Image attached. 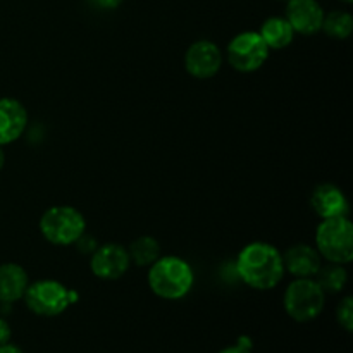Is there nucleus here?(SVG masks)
Masks as SVG:
<instances>
[{
    "label": "nucleus",
    "mask_w": 353,
    "mask_h": 353,
    "mask_svg": "<svg viewBox=\"0 0 353 353\" xmlns=\"http://www.w3.org/2000/svg\"><path fill=\"white\" fill-rule=\"evenodd\" d=\"M317 285L324 290V293H340L348 283V272L343 264H334L327 262L326 265H321L316 278Z\"/></svg>",
    "instance_id": "nucleus-17"
},
{
    "label": "nucleus",
    "mask_w": 353,
    "mask_h": 353,
    "mask_svg": "<svg viewBox=\"0 0 353 353\" xmlns=\"http://www.w3.org/2000/svg\"><path fill=\"white\" fill-rule=\"evenodd\" d=\"M324 9L317 0H288L285 17L299 34H316L323 28Z\"/></svg>",
    "instance_id": "nucleus-10"
},
{
    "label": "nucleus",
    "mask_w": 353,
    "mask_h": 353,
    "mask_svg": "<svg viewBox=\"0 0 353 353\" xmlns=\"http://www.w3.org/2000/svg\"><path fill=\"white\" fill-rule=\"evenodd\" d=\"M3 164H6V154H3L2 147H0V171H2Z\"/></svg>",
    "instance_id": "nucleus-25"
},
{
    "label": "nucleus",
    "mask_w": 353,
    "mask_h": 353,
    "mask_svg": "<svg viewBox=\"0 0 353 353\" xmlns=\"http://www.w3.org/2000/svg\"><path fill=\"white\" fill-rule=\"evenodd\" d=\"M92 3L102 10H114L123 3V0H92Z\"/></svg>",
    "instance_id": "nucleus-22"
},
{
    "label": "nucleus",
    "mask_w": 353,
    "mask_h": 353,
    "mask_svg": "<svg viewBox=\"0 0 353 353\" xmlns=\"http://www.w3.org/2000/svg\"><path fill=\"white\" fill-rule=\"evenodd\" d=\"M9 340H10V326L7 324V321L0 319V347L9 343Z\"/></svg>",
    "instance_id": "nucleus-23"
},
{
    "label": "nucleus",
    "mask_w": 353,
    "mask_h": 353,
    "mask_svg": "<svg viewBox=\"0 0 353 353\" xmlns=\"http://www.w3.org/2000/svg\"><path fill=\"white\" fill-rule=\"evenodd\" d=\"M269 52L259 31H243L228 43L226 59L234 71L254 72L265 64Z\"/></svg>",
    "instance_id": "nucleus-7"
},
{
    "label": "nucleus",
    "mask_w": 353,
    "mask_h": 353,
    "mask_svg": "<svg viewBox=\"0 0 353 353\" xmlns=\"http://www.w3.org/2000/svg\"><path fill=\"white\" fill-rule=\"evenodd\" d=\"M316 248L326 262L350 264L353 259V224L347 216L323 219L316 231Z\"/></svg>",
    "instance_id": "nucleus-3"
},
{
    "label": "nucleus",
    "mask_w": 353,
    "mask_h": 353,
    "mask_svg": "<svg viewBox=\"0 0 353 353\" xmlns=\"http://www.w3.org/2000/svg\"><path fill=\"white\" fill-rule=\"evenodd\" d=\"M340 2H345V3H352L353 0H340Z\"/></svg>",
    "instance_id": "nucleus-26"
},
{
    "label": "nucleus",
    "mask_w": 353,
    "mask_h": 353,
    "mask_svg": "<svg viewBox=\"0 0 353 353\" xmlns=\"http://www.w3.org/2000/svg\"><path fill=\"white\" fill-rule=\"evenodd\" d=\"M285 271L293 278H316L323 265V257L316 247L307 243H296L290 247L283 255Z\"/></svg>",
    "instance_id": "nucleus-11"
},
{
    "label": "nucleus",
    "mask_w": 353,
    "mask_h": 353,
    "mask_svg": "<svg viewBox=\"0 0 353 353\" xmlns=\"http://www.w3.org/2000/svg\"><path fill=\"white\" fill-rule=\"evenodd\" d=\"M131 268L128 248L119 243H105L97 247L90 259V269L93 276L103 281H116L123 278Z\"/></svg>",
    "instance_id": "nucleus-8"
},
{
    "label": "nucleus",
    "mask_w": 353,
    "mask_h": 353,
    "mask_svg": "<svg viewBox=\"0 0 353 353\" xmlns=\"http://www.w3.org/2000/svg\"><path fill=\"white\" fill-rule=\"evenodd\" d=\"M30 278L23 265L7 262L0 264V303H16L23 300Z\"/></svg>",
    "instance_id": "nucleus-14"
},
{
    "label": "nucleus",
    "mask_w": 353,
    "mask_h": 353,
    "mask_svg": "<svg viewBox=\"0 0 353 353\" xmlns=\"http://www.w3.org/2000/svg\"><path fill=\"white\" fill-rule=\"evenodd\" d=\"M336 321L347 333L353 331V299L345 296L336 309Z\"/></svg>",
    "instance_id": "nucleus-19"
},
{
    "label": "nucleus",
    "mask_w": 353,
    "mask_h": 353,
    "mask_svg": "<svg viewBox=\"0 0 353 353\" xmlns=\"http://www.w3.org/2000/svg\"><path fill=\"white\" fill-rule=\"evenodd\" d=\"M286 2H288V0H286Z\"/></svg>",
    "instance_id": "nucleus-27"
},
{
    "label": "nucleus",
    "mask_w": 353,
    "mask_h": 353,
    "mask_svg": "<svg viewBox=\"0 0 353 353\" xmlns=\"http://www.w3.org/2000/svg\"><path fill=\"white\" fill-rule=\"evenodd\" d=\"M0 353H23L17 345H12V343H6L0 347Z\"/></svg>",
    "instance_id": "nucleus-24"
},
{
    "label": "nucleus",
    "mask_w": 353,
    "mask_h": 353,
    "mask_svg": "<svg viewBox=\"0 0 353 353\" xmlns=\"http://www.w3.org/2000/svg\"><path fill=\"white\" fill-rule=\"evenodd\" d=\"M252 348H254V343H252L250 338L240 336L238 338L236 345H231V347L223 348L219 353H254L252 352Z\"/></svg>",
    "instance_id": "nucleus-20"
},
{
    "label": "nucleus",
    "mask_w": 353,
    "mask_h": 353,
    "mask_svg": "<svg viewBox=\"0 0 353 353\" xmlns=\"http://www.w3.org/2000/svg\"><path fill=\"white\" fill-rule=\"evenodd\" d=\"M310 205L321 219L343 217L348 214V200L341 188L331 183H323L317 186L310 196Z\"/></svg>",
    "instance_id": "nucleus-13"
},
{
    "label": "nucleus",
    "mask_w": 353,
    "mask_h": 353,
    "mask_svg": "<svg viewBox=\"0 0 353 353\" xmlns=\"http://www.w3.org/2000/svg\"><path fill=\"white\" fill-rule=\"evenodd\" d=\"M40 233L48 243L57 247L74 245L86 231V221L78 209L71 205H54L40 217Z\"/></svg>",
    "instance_id": "nucleus-4"
},
{
    "label": "nucleus",
    "mask_w": 353,
    "mask_h": 353,
    "mask_svg": "<svg viewBox=\"0 0 353 353\" xmlns=\"http://www.w3.org/2000/svg\"><path fill=\"white\" fill-rule=\"evenodd\" d=\"M76 247H78V250L81 252V254H90L92 255L93 252L97 250V241H95V238H90V236H86V234H81V236H79V240L76 241Z\"/></svg>",
    "instance_id": "nucleus-21"
},
{
    "label": "nucleus",
    "mask_w": 353,
    "mask_h": 353,
    "mask_svg": "<svg viewBox=\"0 0 353 353\" xmlns=\"http://www.w3.org/2000/svg\"><path fill=\"white\" fill-rule=\"evenodd\" d=\"M28 126V112L16 99H0V147L14 143Z\"/></svg>",
    "instance_id": "nucleus-12"
},
{
    "label": "nucleus",
    "mask_w": 353,
    "mask_h": 353,
    "mask_svg": "<svg viewBox=\"0 0 353 353\" xmlns=\"http://www.w3.org/2000/svg\"><path fill=\"white\" fill-rule=\"evenodd\" d=\"M128 254H130L131 264H137L138 268H150L161 257V243L154 236L143 234L131 241L128 247Z\"/></svg>",
    "instance_id": "nucleus-16"
},
{
    "label": "nucleus",
    "mask_w": 353,
    "mask_h": 353,
    "mask_svg": "<svg viewBox=\"0 0 353 353\" xmlns=\"http://www.w3.org/2000/svg\"><path fill=\"white\" fill-rule=\"evenodd\" d=\"M223 68V52L214 41L199 40L185 54V69L196 79H210Z\"/></svg>",
    "instance_id": "nucleus-9"
},
{
    "label": "nucleus",
    "mask_w": 353,
    "mask_h": 353,
    "mask_svg": "<svg viewBox=\"0 0 353 353\" xmlns=\"http://www.w3.org/2000/svg\"><path fill=\"white\" fill-rule=\"evenodd\" d=\"M236 272L241 281L259 292L276 288L285 278L283 254L271 243L254 241L238 254Z\"/></svg>",
    "instance_id": "nucleus-1"
},
{
    "label": "nucleus",
    "mask_w": 353,
    "mask_h": 353,
    "mask_svg": "<svg viewBox=\"0 0 353 353\" xmlns=\"http://www.w3.org/2000/svg\"><path fill=\"white\" fill-rule=\"evenodd\" d=\"M148 286L162 300H181L192 292L195 274L185 259L165 255L148 268Z\"/></svg>",
    "instance_id": "nucleus-2"
},
{
    "label": "nucleus",
    "mask_w": 353,
    "mask_h": 353,
    "mask_svg": "<svg viewBox=\"0 0 353 353\" xmlns=\"http://www.w3.org/2000/svg\"><path fill=\"white\" fill-rule=\"evenodd\" d=\"M285 310L296 323H310L323 314L326 293L314 278H295L285 292Z\"/></svg>",
    "instance_id": "nucleus-6"
},
{
    "label": "nucleus",
    "mask_w": 353,
    "mask_h": 353,
    "mask_svg": "<svg viewBox=\"0 0 353 353\" xmlns=\"http://www.w3.org/2000/svg\"><path fill=\"white\" fill-rule=\"evenodd\" d=\"M259 34L265 41L269 50H281V48H286L292 43L296 33L293 31L292 24L286 21L285 16H272L262 23Z\"/></svg>",
    "instance_id": "nucleus-15"
},
{
    "label": "nucleus",
    "mask_w": 353,
    "mask_h": 353,
    "mask_svg": "<svg viewBox=\"0 0 353 353\" xmlns=\"http://www.w3.org/2000/svg\"><path fill=\"white\" fill-rule=\"evenodd\" d=\"M23 300L28 309L37 316L55 317L78 302V293L55 279H40L28 285Z\"/></svg>",
    "instance_id": "nucleus-5"
},
{
    "label": "nucleus",
    "mask_w": 353,
    "mask_h": 353,
    "mask_svg": "<svg viewBox=\"0 0 353 353\" xmlns=\"http://www.w3.org/2000/svg\"><path fill=\"white\" fill-rule=\"evenodd\" d=\"M321 31L333 40H347L353 31V17L347 10H331L324 14Z\"/></svg>",
    "instance_id": "nucleus-18"
}]
</instances>
